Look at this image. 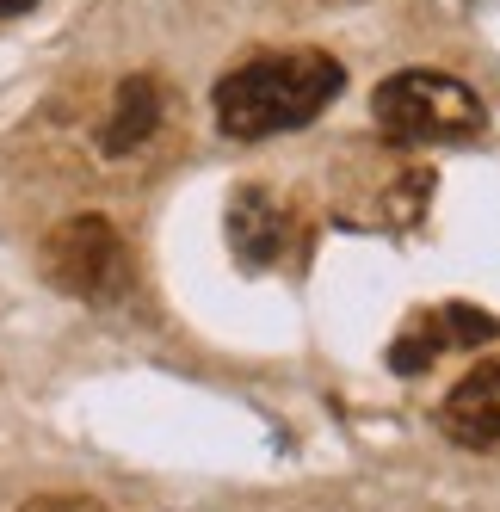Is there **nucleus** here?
<instances>
[{"label":"nucleus","mask_w":500,"mask_h":512,"mask_svg":"<svg viewBox=\"0 0 500 512\" xmlns=\"http://www.w3.org/2000/svg\"><path fill=\"white\" fill-rule=\"evenodd\" d=\"M346 87V68L328 50H272L247 56L217 81V124L235 142H260L278 130L315 124Z\"/></svg>","instance_id":"1"},{"label":"nucleus","mask_w":500,"mask_h":512,"mask_svg":"<svg viewBox=\"0 0 500 512\" xmlns=\"http://www.w3.org/2000/svg\"><path fill=\"white\" fill-rule=\"evenodd\" d=\"M371 118L389 142H470L488 130V105L439 68H402L371 93Z\"/></svg>","instance_id":"2"},{"label":"nucleus","mask_w":500,"mask_h":512,"mask_svg":"<svg viewBox=\"0 0 500 512\" xmlns=\"http://www.w3.org/2000/svg\"><path fill=\"white\" fill-rule=\"evenodd\" d=\"M44 272H50L56 290H68V297H81V303H112L130 284V241L118 235L112 216L81 210V216H68V223L50 229Z\"/></svg>","instance_id":"3"},{"label":"nucleus","mask_w":500,"mask_h":512,"mask_svg":"<svg viewBox=\"0 0 500 512\" xmlns=\"http://www.w3.org/2000/svg\"><path fill=\"white\" fill-rule=\"evenodd\" d=\"M500 334V321L488 309H470V303H439V309H414L408 327L396 334V346H389V364H396L402 377H420L433 371L439 358L451 352H476Z\"/></svg>","instance_id":"4"},{"label":"nucleus","mask_w":500,"mask_h":512,"mask_svg":"<svg viewBox=\"0 0 500 512\" xmlns=\"http://www.w3.org/2000/svg\"><path fill=\"white\" fill-rule=\"evenodd\" d=\"M291 235H297V216L284 198L260 192V186H247L229 198V247H235V260L247 272H266L278 266L284 253H291Z\"/></svg>","instance_id":"5"},{"label":"nucleus","mask_w":500,"mask_h":512,"mask_svg":"<svg viewBox=\"0 0 500 512\" xmlns=\"http://www.w3.org/2000/svg\"><path fill=\"white\" fill-rule=\"evenodd\" d=\"M439 432L463 451H500V358H482L439 401Z\"/></svg>","instance_id":"6"},{"label":"nucleus","mask_w":500,"mask_h":512,"mask_svg":"<svg viewBox=\"0 0 500 512\" xmlns=\"http://www.w3.org/2000/svg\"><path fill=\"white\" fill-rule=\"evenodd\" d=\"M161 112H167L161 87H155L149 75H130V81L118 87V105H112V118H105V155H130V149H142V142L155 136Z\"/></svg>","instance_id":"7"},{"label":"nucleus","mask_w":500,"mask_h":512,"mask_svg":"<svg viewBox=\"0 0 500 512\" xmlns=\"http://www.w3.org/2000/svg\"><path fill=\"white\" fill-rule=\"evenodd\" d=\"M19 512H105V506L87 500V494H38V500H25Z\"/></svg>","instance_id":"8"},{"label":"nucleus","mask_w":500,"mask_h":512,"mask_svg":"<svg viewBox=\"0 0 500 512\" xmlns=\"http://www.w3.org/2000/svg\"><path fill=\"white\" fill-rule=\"evenodd\" d=\"M19 7H31V0H0V13H19Z\"/></svg>","instance_id":"9"}]
</instances>
